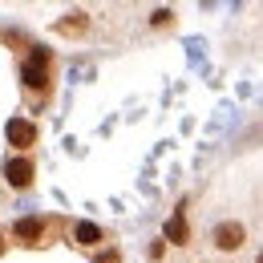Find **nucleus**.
<instances>
[{"instance_id":"f257e3e1","label":"nucleus","mask_w":263,"mask_h":263,"mask_svg":"<svg viewBox=\"0 0 263 263\" xmlns=\"http://www.w3.org/2000/svg\"><path fill=\"white\" fill-rule=\"evenodd\" d=\"M16 77H21V98H25V105H29L33 114L49 109L53 89H57V57H53V49H45V45H29Z\"/></svg>"},{"instance_id":"f03ea898","label":"nucleus","mask_w":263,"mask_h":263,"mask_svg":"<svg viewBox=\"0 0 263 263\" xmlns=\"http://www.w3.org/2000/svg\"><path fill=\"white\" fill-rule=\"evenodd\" d=\"M61 227H65L61 219H49V215H25V219H16V223L8 227V239H12L16 247H49L53 231H61Z\"/></svg>"},{"instance_id":"7ed1b4c3","label":"nucleus","mask_w":263,"mask_h":263,"mask_svg":"<svg viewBox=\"0 0 263 263\" xmlns=\"http://www.w3.org/2000/svg\"><path fill=\"white\" fill-rule=\"evenodd\" d=\"M247 223L243 219H219L215 227H211V251L215 255H239L243 247H247Z\"/></svg>"},{"instance_id":"20e7f679","label":"nucleus","mask_w":263,"mask_h":263,"mask_svg":"<svg viewBox=\"0 0 263 263\" xmlns=\"http://www.w3.org/2000/svg\"><path fill=\"white\" fill-rule=\"evenodd\" d=\"M0 178L8 182V191H33L36 182V158L33 154H8L4 158V166H0Z\"/></svg>"},{"instance_id":"39448f33","label":"nucleus","mask_w":263,"mask_h":263,"mask_svg":"<svg viewBox=\"0 0 263 263\" xmlns=\"http://www.w3.org/2000/svg\"><path fill=\"white\" fill-rule=\"evenodd\" d=\"M4 138L12 146V154H33V146L41 142V126H36L29 114H16L4 122Z\"/></svg>"},{"instance_id":"423d86ee","label":"nucleus","mask_w":263,"mask_h":263,"mask_svg":"<svg viewBox=\"0 0 263 263\" xmlns=\"http://www.w3.org/2000/svg\"><path fill=\"white\" fill-rule=\"evenodd\" d=\"M69 243L77 247V251H101V247H109L114 239H109V231L101 227V223H89V219H77V223H69Z\"/></svg>"},{"instance_id":"0eeeda50","label":"nucleus","mask_w":263,"mask_h":263,"mask_svg":"<svg viewBox=\"0 0 263 263\" xmlns=\"http://www.w3.org/2000/svg\"><path fill=\"white\" fill-rule=\"evenodd\" d=\"M162 239L170 247H186V243H191V223H186V211H182V206L162 223Z\"/></svg>"},{"instance_id":"6e6552de","label":"nucleus","mask_w":263,"mask_h":263,"mask_svg":"<svg viewBox=\"0 0 263 263\" xmlns=\"http://www.w3.org/2000/svg\"><path fill=\"white\" fill-rule=\"evenodd\" d=\"M89 25H93L89 12H85V8H73V12H65V16L53 25V33H57V36H73V41H77V36L89 33Z\"/></svg>"},{"instance_id":"1a4fd4ad","label":"nucleus","mask_w":263,"mask_h":263,"mask_svg":"<svg viewBox=\"0 0 263 263\" xmlns=\"http://www.w3.org/2000/svg\"><path fill=\"white\" fill-rule=\"evenodd\" d=\"M174 25H178V12H174V8H154V12H150V29H154V33H170Z\"/></svg>"},{"instance_id":"9d476101","label":"nucleus","mask_w":263,"mask_h":263,"mask_svg":"<svg viewBox=\"0 0 263 263\" xmlns=\"http://www.w3.org/2000/svg\"><path fill=\"white\" fill-rule=\"evenodd\" d=\"M89 263H122V247H118V243H109V247L93 251V255H89Z\"/></svg>"},{"instance_id":"9b49d317","label":"nucleus","mask_w":263,"mask_h":263,"mask_svg":"<svg viewBox=\"0 0 263 263\" xmlns=\"http://www.w3.org/2000/svg\"><path fill=\"white\" fill-rule=\"evenodd\" d=\"M166 251H170V243H166L162 235H158V239L150 243V263H162V259H166Z\"/></svg>"},{"instance_id":"f8f14e48","label":"nucleus","mask_w":263,"mask_h":263,"mask_svg":"<svg viewBox=\"0 0 263 263\" xmlns=\"http://www.w3.org/2000/svg\"><path fill=\"white\" fill-rule=\"evenodd\" d=\"M8 247H12V239H8V231H0V255H8Z\"/></svg>"},{"instance_id":"ddd939ff","label":"nucleus","mask_w":263,"mask_h":263,"mask_svg":"<svg viewBox=\"0 0 263 263\" xmlns=\"http://www.w3.org/2000/svg\"><path fill=\"white\" fill-rule=\"evenodd\" d=\"M251 263H263V251H255V259H251Z\"/></svg>"}]
</instances>
